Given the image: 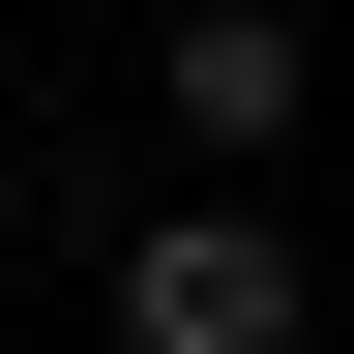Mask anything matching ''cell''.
Instances as JSON below:
<instances>
[{"instance_id":"cell-1","label":"cell","mask_w":354,"mask_h":354,"mask_svg":"<svg viewBox=\"0 0 354 354\" xmlns=\"http://www.w3.org/2000/svg\"><path fill=\"white\" fill-rule=\"evenodd\" d=\"M118 325L148 354H295V236H266V207H177V236L118 266Z\"/></svg>"},{"instance_id":"cell-2","label":"cell","mask_w":354,"mask_h":354,"mask_svg":"<svg viewBox=\"0 0 354 354\" xmlns=\"http://www.w3.org/2000/svg\"><path fill=\"white\" fill-rule=\"evenodd\" d=\"M177 118H207V148H266V118H295V30H266V0H207V30H177Z\"/></svg>"}]
</instances>
